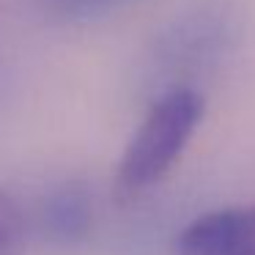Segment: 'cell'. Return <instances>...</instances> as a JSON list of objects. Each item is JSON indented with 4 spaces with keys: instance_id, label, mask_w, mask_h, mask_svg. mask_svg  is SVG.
Returning a JSON list of instances; mask_svg holds the SVG:
<instances>
[{
    "instance_id": "6da1fadb",
    "label": "cell",
    "mask_w": 255,
    "mask_h": 255,
    "mask_svg": "<svg viewBox=\"0 0 255 255\" xmlns=\"http://www.w3.org/2000/svg\"><path fill=\"white\" fill-rule=\"evenodd\" d=\"M206 113V99L195 88L176 85L151 105L140 127L127 143L116 170V198L129 200L159 184L184 148Z\"/></svg>"
},
{
    "instance_id": "3957f363",
    "label": "cell",
    "mask_w": 255,
    "mask_h": 255,
    "mask_svg": "<svg viewBox=\"0 0 255 255\" xmlns=\"http://www.w3.org/2000/svg\"><path fill=\"white\" fill-rule=\"evenodd\" d=\"M44 222V228H50V233L58 242H77L88 228V203L80 192L63 189L50 203Z\"/></svg>"
},
{
    "instance_id": "5b68a950",
    "label": "cell",
    "mask_w": 255,
    "mask_h": 255,
    "mask_svg": "<svg viewBox=\"0 0 255 255\" xmlns=\"http://www.w3.org/2000/svg\"><path fill=\"white\" fill-rule=\"evenodd\" d=\"M124 0H52V6L66 19H94L99 14L116 8Z\"/></svg>"
},
{
    "instance_id": "7a4b0ae2",
    "label": "cell",
    "mask_w": 255,
    "mask_h": 255,
    "mask_svg": "<svg viewBox=\"0 0 255 255\" xmlns=\"http://www.w3.org/2000/svg\"><path fill=\"white\" fill-rule=\"evenodd\" d=\"M176 255H255V203L200 214L178 233Z\"/></svg>"
},
{
    "instance_id": "277c9868",
    "label": "cell",
    "mask_w": 255,
    "mask_h": 255,
    "mask_svg": "<svg viewBox=\"0 0 255 255\" xmlns=\"http://www.w3.org/2000/svg\"><path fill=\"white\" fill-rule=\"evenodd\" d=\"M28 253V220L11 195L0 192V255Z\"/></svg>"
}]
</instances>
